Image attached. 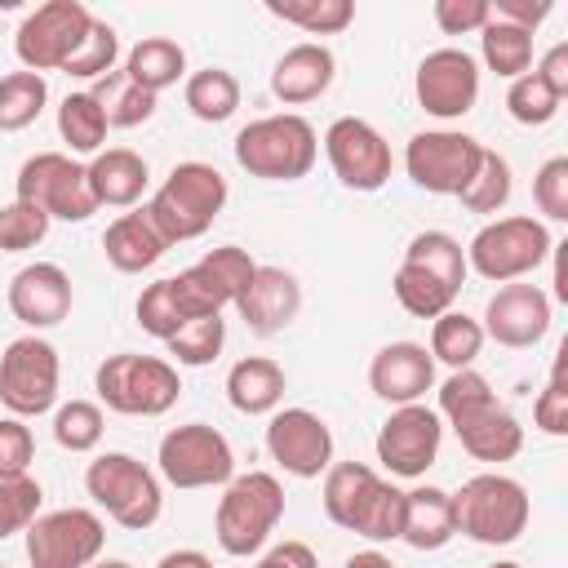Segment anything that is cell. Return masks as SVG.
I'll return each mask as SVG.
<instances>
[{"mask_svg":"<svg viewBox=\"0 0 568 568\" xmlns=\"http://www.w3.org/2000/svg\"><path fill=\"white\" fill-rule=\"evenodd\" d=\"M226 195H231L226 178L213 164L182 160L169 169V178L155 186V195L142 209L164 235V244H186V240H200L217 222V213L226 209Z\"/></svg>","mask_w":568,"mask_h":568,"instance_id":"6da1fadb","label":"cell"},{"mask_svg":"<svg viewBox=\"0 0 568 568\" xmlns=\"http://www.w3.org/2000/svg\"><path fill=\"white\" fill-rule=\"evenodd\" d=\"M231 151H235V164L248 178H262V182H297L320 160V133H315V124L306 115L280 111V115L248 120L235 133Z\"/></svg>","mask_w":568,"mask_h":568,"instance_id":"7a4b0ae2","label":"cell"},{"mask_svg":"<svg viewBox=\"0 0 568 568\" xmlns=\"http://www.w3.org/2000/svg\"><path fill=\"white\" fill-rule=\"evenodd\" d=\"M280 519H284V484L271 470H244V475H231V484H222L213 532L226 555L244 559L266 550Z\"/></svg>","mask_w":568,"mask_h":568,"instance_id":"3957f363","label":"cell"},{"mask_svg":"<svg viewBox=\"0 0 568 568\" xmlns=\"http://www.w3.org/2000/svg\"><path fill=\"white\" fill-rule=\"evenodd\" d=\"M93 390H98V404L106 413H120V417H164L178 404V395H182V377H178V364H169L160 355L120 351V355H106L98 364Z\"/></svg>","mask_w":568,"mask_h":568,"instance_id":"277c9868","label":"cell"},{"mask_svg":"<svg viewBox=\"0 0 568 568\" xmlns=\"http://www.w3.org/2000/svg\"><path fill=\"white\" fill-rule=\"evenodd\" d=\"M84 493L111 524H120L129 532L151 528L164 510L160 475L146 462H138L133 453H98L84 470Z\"/></svg>","mask_w":568,"mask_h":568,"instance_id":"5b68a950","label":"cell"},{"mask_svg":"<svg viewBox=\"0 0 568 568\" xmlns=\"http://www.w3.org/2000/svg\"><path fill=\"white\" fill-rule=\"evenodd\" d=\"M453 515H457V532L479 541V546H510L524 537L528 519H532V501L528 488L501 470H484L470 475L457 493H453Z\"/></svg>","mask_w":568,"mask_h":568,"instance_id":"8992f818","label":"cell"},{"mask_svg":"<svg viewBox=\"0 0 568 568\" xmlns=\"http://www.w3.org/2000/svg\"><path fill=\"white\" fill-rule=\"evenodd\" d=\"M550 253H555V240H550L546 222L528 217V213H510V217L484 222L470 235L466 266L488 284H515V280L532 275L541 262H550Z\"/></svg>","mask_w":568,"mask_h":568,"instance_id":"52a82bcc","label":"cell"},{"mask_svg":"<svg viewBox=\"0 0 568 568\" xmlns=\"http://www.w3.org/2000/svg\"><path fill=\"white\" fill-rule=\"evenodd\" d=\"M13 200L36 204L49 213V222H89L98 213V200L89 191V173L67 151H36L22 160L13 178Z\"/></svg>","mask_w":568,"mask_h":568,"instance_id":"ba28073f","label":"cell"},{"mask_svg":"<svg viewBox=\"0 0 568 568\" xmlns=\"http://www.w3.org/2000/svg\"><path fill=\"white\" fill-rule=\"evenodd\" d=\"M62 364L58 346L40 333H22L0 351V404L9 417H40L58 408Z\"/></svg>","mask_w":568,"mask_h":568,"instance_id":"9c48e42d","label":"cell"},{"mask_svg":"<svg viewBox=\"0 0 568 568\" xmlns=\"http://www.w3.org/2000/svg\"><path fill=\"white\" fill-rule=\"evenodd\" d=\"M155 462H160L164 484L186 488V493L231 484V475H235L231 439L209 422H186V426L164 430V439L155 448Z\"/></svg>","mask_w":568,"mask_h":568,"instance_id":"30bf717a","label":"cell"},{"mask_svg":"<svg viewBox=\"0 0 568 568\" xmlns=\"http://www.w3.org/2000/svg\"><path fill=\"white\" fill-rule=\"evenodd\" d=\"M106 524L89 506H62L36 515L27 528V564L31 568H89L102 559Z\"/></svg>","mask_w":568,"mask_h":568,"instance_id":"8fae6325","label":"cell"},{"mask_svg":"<svg viewBox=\"0 0 568 568\" xmlns=\"http://www.w3.org/2000/svg\"><path fill=\"white\" fill-rule=\"evenodd\" d=\"M484 160V142L462 129H422L404 146V173L430 195H462Z\"/></svg>","mask_w":568,"mask_h":568,"instance_id":"7c38bea8","label":"cell"},{"mask_svg":"<svg viewBox=\"0 0 568 568\" xmlns=\"http://www.w3.org/2000/svg\"><path fill=\"white\" fill-rule=\"evenodd\" d=\"M93 13L80 0H44L36 4L18 31H13V53L22 62V71H62L67 58L80 49L84 31H89Z\"/></svg>","mask_w":568,"mask_h":568,"instance_id":"4fadbf2b","label":"cell"},{"mask_svg":"<svg viewBox=\"0 0 568 568\" xmlns=\"http://www.w3.org/2000/svg\"><path fill=\"white\" fill-rule=\"evenodd\" d=\"M324 155H328V169L333 178L346 186V191H359V195H373L390 182V142L382 138L377 124L359 120V115H337L328 129H324Z\"/></svg>","mask_w":568,"mask_h":568,"instance_id":"5bb4252c","label":"cell"},{"mask_svg":"<svg viewBox=\"0 0 568 568\" xmlns=\"http://www.w3.org/2000/svg\"><path fill=\"white\" fill-rule=\"evenodd\" d=\"M413 93H417V106L426 115H435V120H462L479 102V62L466 49H457V44L430 49L417 62Z\"/></svg>","mask_w":568,"mask_h":568,"instance_id":"9a60e30c","label":"cell"},{"mask_svg":"<svg viewBox=\"0 0 568 568\" xmlns=\"http://www.w3.org/2000/svg\"><path fill=\"white\" fill-rule=\"evenodd\" d=\"M439 444H444V422L435 408L426 404H404V408H390V417L382 422L377 430V462L399 475V479H422L435 457H439Z\"/></svg>","mask_w":568,"mask_h":568,"instance_id":"2e32d148","label":"cell"},{"mask_svg":"<svg viewBox=\"0 0 568 568\" xmlns=\"http://www.w3.org/2000/svg\"><path fill=\"white\" fill-rule=\"evenodd\" d=\"M266 453L293 479H320L333 466V430L311 408H275L266 422Z\"/></svg>","mask_w":568,"mask_h":568,"instance_id":"e0dca14e","label":"cell"},{"mask_svg":"<svg viewBox=\"0 0 568 568\" xmlns=\"http://www.w3.org/2000/svg\"><path fill=\"white\" fill-rule=\"evenodd\" d=\"M479 328H484V337H493L506 351L537 346L550 333V293L541 284H524V280L501 284L488 297Z\"/></svg>","mask_w":568,"mask_h":568,"instance_id":"ac0fdd59","label":"cell"},{"mask_svg":"<svg viewBox=\"0 0 568 568\" xmlns=\"http://www.w3.org/2000/svg\"><path fill=\"white\" fill-rule=\"evenodd\" d=\"M9 311L18 324H27L31 333H44V328H58L67 315H71V275L58 266V262H31L22 266L13 280H9V293H4Z\"/></svg>","mask_w":568,"mask_h":568,"instance_id":"d6986e66","label":"cell"},{"mask_svg":"<svg viewBox=\"0 0 568 568\" xmlns=\"http://www.w3.org/2000/svg\"><path fill=\"white\" fill-rule=\"evenodd\" d=\"M368 390L390 404H422L426 390H435V359L422 342H386L368 364Z\"/></svg>","mask_w":568,"mask_h":568,"instance_id":"ffe728a7","label":"cell"},{"mask_svg":"<svg viewBox=\"0 0 568 568\" xmlns=\"http://www.w3.org/2000/svg\"><path fill=\"white\" fill-rule=\"evenodd\" d=\"M235 311L248 324V333H257V337L284 333L297 320V311H302V284L284 266H257L248 288L240 293Z\"/></svg>","mask_w":568,"mask_h":568,"instance_id":"44dd1931","label":"cell"},{"mask_svg":"<svg viewBox=\"0 0 568 568\" xmlns=\"http://www.w3.org/2000/svg\"><path fill=\"white\" fill-rule=\"evenodd\" d=\"M333 75H337L333 49L320 44V40H302V44L280 53V62L271 71V93L284 106H306V102H315L333 89Z\"/></svg>","mask_w":568,"mask_h":568,"instance_id":"7402d4cb","label":"cell"},{"mask_svg":"<svg viewBox=\"0 0 568 568\" xmlns=\"http://www.w3.org/2000/svg\"><path fill=\"white\" fill-rule=\"evenodd\" d=\"M84 173H89V191H93L98 209H102V204H106V209H133V204L142 200L146 182H151L146 160H142L138 151H129V146H106V151H98V155L84 164Z\"/></svg>","mask_w":568,"mask_h":568,"instance_id":"603a6c76","label":"cell"},{"mask_svg":"<svg viewBox=\"0 0 568 568\" xmlns=\"http://www.w3.org/2000/svg\"><path fill=\"white\" fill-rule=\"evenodd\" d=\"M102 253L120 275H142L169 253V244L155 231V222L146 217V209H129L102 231Z\"/></svg>","mask_w":568,"mask_h":568,"instance_id":"cb8c5ba5","label":"cell"},{"mask_svg":"<svg viewBox=\"0 0 568 568\" xmlns=\"http://www.w3.org/2000/svg\"><path fill=\"white\" fill-rule=\"evenodd\" d=\"M284 390H288V377L266 355H244L226 368V399L244 417H271L284 404Z\"/></svg>","mask_w":568,"mask_h":568,"instance_id":"d4e9b609","label":"cell"},{"mask_svg":"<svg viewBox=\"0 0 568 568\" xmlns=\"http://www.w3.org/2000/svg\"><path fill=\"white\" fill-rule=\"evenodd\" d=\"M457 537V515H453V493L422 484L404 493V532L399 541L413 550H444Z\"/></svg>","mask_w":568,"mask_h":568,"instance_id":"484cf974","label":"cell"},{"mask_svg":"<svg viewBox=\"0 0 568 568\" xmlns=\"http://www.w3.org/2000/svg\"><path fill=\"white\" fill-rule=\"evenodd\" d=\"M457 444H462V453H470L475 462H510V457H519V448H524V426H519V417L497 399V404H488L484 413H475L470 422L457 426Z\"/></svg>","mask_w":568,"mask_h":568,"instance_id":"4316f807","label":"cell"},{"mask_svg":"<svg viewBox=\"0 0 568 568\" xmlns=\"http://www.w3.org/2000/svg\"><path fill=\"white\" fill-rule=\"evenodd\" d=\"M133 84H142L146 93H164L173 89L182 75H186V49L169 36H142L129 53H124V67H120Z\"/></svg>","mask_w":568,"mask_h":568,"instance_id":"83f0119b","label":"cell"},{"mask_svg":"<svg viewBox=\"0 0 568 568\" xmlns=\"http://www.w3.org/2000/svg\"><path fill=\"white\" fill-rule=\"evenodd\" d=\"M484 328H479V320L475 315H466V311H444V315H435L430 320V359L435 364H444L448 373H457V368H475V359H479V351H484Z\"/></svg>","mask_w":568,"mask_h":568,"instance_id":"f1b7e54d","label":"cell"},{"mask_svg":"<svg viewBox=\"0 0 568 568\" xmlns=\"http://www.w3.org/2000/svg\"><path fill=\"white\" fill-rule=\"evenodd\" d=\"M182 102L195 120L204 124H226L235 111H240V80L226 71V67H204V71H191L186 84H182Z\"/></svg>","mask_w":568,"mask_h":568,"instance_id":"f546056e","label":"cell"},{"mask_svg":"<svg viewBox=\"0 0 568 568\" xmlns=\"http://www.w3.org/2000/svg\"><path fill=\"white\" fill-rule=\"evenodd\" d=\"M93 102L106 115V129H138L155 115V93H146L142 84H133L124 71H106L102 80H93Z\"/></svg>","mask_w":568,"mask_h":568,"instance_id":"4dcf8cb0","label":"cell"},{"mask_svg":"<svg viewBox=\"0 0 568 568\" xmlns=\"http://www.w3.org/2000/svg\"><path fill=\"white\" fill-rule=\"evenodd\" d=\"M58 138L67 142V155H89L93 160L98 151H106V115H102V106L93 102L89 89L67 93L58 102Z\"/></svg>","mask_w":568,"mask_h":568,"instance_id":"1f68e13d","label":"cell"},{"mask_svg":"<svg viewBox=\"0 0 568 568\" xmlns=\"http://www.w3.org/2000/svg\"><path fill=\"white\" fill-rule=\"evenodd\" d=\"M377 479L382 475L373 466H364V462H333L324 470V515L337 528L351 532V524H355V515H359V506H364V497L373 493Z\"/></svg>","mask_w":568,"mask_h":568,"instance_id":"d6a6232c","label":"cell"},{"mask_svg":"<svg viewBox=\"0 0 568 568\" xmlns=\"http://www.w3.org/2000/svg\"><path fill=\"white\" fill-rule=\"evenodd\" d=\"M390 293H395V302H399L408 315H417V320H435V315L453 311V302H457V288H453V284H444L439 275H430V271H422L417 262H404V257H399V266H395Z\"/></svg>","mask_w":568,"mask_h":568,"instance_id":"836d02e7","label":"cell"},{"mask_svg":"<svg viewBox=\"0 0 568 568\" xmlns=\"http://www.w3.org/2000/svg\"><path fill=\"white\" fill-rule=\"evenodd\" d=\"M479 58L501 80H519L524 71H532V31L510 27L501 18H488L479 31Z\"/></svg>","mask_w":568,"mask_h":568,"instance_id":"e575fe53","label":"cell"},{"mask_svg":"<svg viewBox=\"0 0 568 568\" xmlns=\"http://www.w3.org/2000/svg\"><path fill=\"white\" fill-rule=\"evenodd\" d=\"M404 262H417L422 271L439 275V280L453 284L457 293H462V284H466V275H470L466 248H462V240L448 235V231H417V235L404 244Z\"/></svg>","mask_w":568,"mask_h":568,"instance_id":"d590c367","label":"cell"},{"mask_svg":"<svg viewBox=\"0 0 568 568\" xmlns=\"http://www.w3.org/2000/svg\"><path fill=\"white\" fill-rule=\"evenodd\" d=\"M435 399H439V408H435L439 422H448L457 430L462 422H470L475 413H484L488 404H497V390L488 386V377L479 368H457V373H448L435 386Z\"/></svg>","mask_w":568,"mask_h":568,"instance_id":"8d00e7d4","label":"cell"},{"mask_svg":"<svg viewBox=\"0 0 568 568\" xmlns=\"http://www.w3.org/2000/svg\"><path fill=\"white\" fill-rule=\"evenodd\" d=\"M266 13L306 36H337L355 22L351 0H266Z\"/></svg>","mask_w":568,"mask_h":568,"instance_id":"74e56055","label":"cell"},{"mask_svg":"<svg viewBox=\"0 0 568 568\" xmlns=\"http://www.w3.org/2000/svg\"><path fill=\"white\" fill-rule=\"evenodd\" d=\"M49 102V84L36 71H9L0 75V133H22L40 120Z\"/></svg>","mask_w":568,"mask_h":568,"instance_id":"f35d334b","label":"cell"},{"mask_svg":"<svg viewBox=\"0 0 568 568\" xmlns=\"http://www.w3.org/2000/svg\"><path fill=\"white\" fill-rule=\"evenodd\" d=\"M351 532L364 537V541H373V546H377V541H399V532H404V488L377 479L373 493L364 497V506H359Z\"/></svg>","mask_w":568,"mask_h":568,"instance_id":"ab89813d","label":"cell"},{"mask_svg":"<svg viewBox=\"0 0 568 568\" xmlns=\"http://www.w3.org/2000/svg\"><path fill=\"white\" fill-rule=\"evenodd\" d=\"M164 346H169L173 364H182V368H204V364H213V359L222 355V346H226V320H222V315L186 320Z\"/></svg>","mask_w":568,"mask_h":568,"instance_id":"60d3db41","label":"cell"},{"mask_svg":"<svg viewBox=\"0 0 568 568\" xmlns=\"http://www.w3.org/2000/svg\"><path fill=\"white\" fill-rule=\"evenodd\" d=\"M106 430V413L93 399H67L53 408V439L67 453H93L102 444Z\"/></svg>","mask_w":568,"mask_h":568,"instance_id":"b9f144b4","label":"cell"},{"mask_svg":"<svg viewBox=\"0 0 568 568\" xmlns=\"http://www.w3.org/2000/svg\"><path fill=\"white\" fill-rule=\"evenodd\" d=\"M510 191H515L510 160L484 146V160H479L475 178L462 186V195H457V200H462V209H470V213H497V209H506Z\"/></svg>","mask_w":568,"mask_h":568,"instance_id":"7bdbcfd3","label":"cell"},{"mask_svg":"<svg viewBox=\"0 0 568 568\" xmlns=\"http://www.w3.org/2000/svg\"><path fill=\"white\" fill-rule=\"evenodd\" d=\"M115 58H120V36H115V27L111 22H102V18H93L89 22V31H84V40H80V49L67 58V75H80V80H102L106 71H115Z\"/></svg>","mask_w":568,"mask_h":568,"instance_id":"ee69618b","label":"cell"},{"mask_svg":"<svg viewBox=\"0 0 568 568\" xmlns=\"http://www.w3.org/2000/svg\"><path fill=\"white\" fill-rule=\"evenodd\" d=\"M133 315H138V328L151 333V337H160V342H169V337L186 324V311L178 306L173 280H155V284H146V288L138 293V302H133Z\"/></svg>","mask_w":568,"mask_h":568,"instance_id":"f6af8a7d","label":"cell"},{"mask_svg":"<svg viewBox=\"0 0 568 568\" xmlns=\"http://www.w3.org/2000/svg\"><path fill=\"white\" fill-rule=\"evenodd\" d=\"M44 488L31 475H0V541L13 532H27L40 515Z\"/></svg>","mask_w":568,"mask_h":568,"instance_id":"bcb514c9","label":"cell"},{"mask_svg":"<svg viewBox=\"0 0 568 568\" xmlns=\"http://www.w3.org/2000/svg\"><path fill=\"white\" fill-rule=\"evenodd\" d=\"M506 111H510L515 124L541 129V124H550V120L559 115V98H555L532 71H524V75L510 80V89H506Z\"/></svg>","mask_w":568,"mask_h":568,"instance_id":"7dc6e473","label":"cell"},{"mask_svg":"<svg viewBox=\"0 0 568 568\" xmlns=\"http://www.w3.org/2000/svg\"><path fill=\"white\" fill-rule=\"evenodd\" d=\"M49 235V213L27 200L0 204V253H27Z\"/></svg>","mask_w":568,"mask_h":568,"instance_id":"c3c4849f","label":"cell"},{"mask_svg":"<svg viewBox=\"0 0 568 568\" xmlns=\"http://www.w3.org/2000/svg\"><path fill=\"white\" fill-rule=\"evenodd\" d=\"M564 355H568V351L555 355L550 377H546V386H541V395H537V404H532V426H537L541 435H550V439H564V435H568V382H564Z\"/></svg>","mask_w":568,"mask_h":568,"instance_id":"681fc988","label":"cell"},{"mask_svg":"<svg viewBox=\"0 0 568 568\" xmlns=\"http://www.w3.org/2000/svg\"><path fill=\"white\" fill-rule=\"evenodd\" d=\"M532 204L546 222H568V155H550L532 173Z\"/></svg>","mask_w":568,"mask_h":568,"instance_id":"f907efd6","label":"cell"},{"mask_svg":"<svg viewBox=\"0 0 568 568\" xmlns=\"http://www.w3.org/2000/svg\"><path fill=\"white\" fill-rule=\"evenodd\" d=\"M200 266L217 280V288L231 297V306L240 302V293L248 288V280H253V271H257V262L240 248V244H222V248H209L204 257H200Z\"/></svg>","mask_w":568,"mask_h":568,"instance_id":"816d5d0a","label":"cell"},{"mask_svg":"<svg viewBox=\"0 0 568 568\" xmlns=\"http://www.w3.org/2000/svg\"><path fill=\"white\" fill-rule=\"evenodd\" d=\"M36 435L22 417H0V475H31Z\"/></svg>","mask_w":568,"mask_h":568,"instance_id":"f5cc1de1","label":"cell"},{"mask_svg":"<svg viewBox=\"0 0 568 568\" xmlns=\"http://www.w3.org/2000/svg\"><path fill=\"white\" fill-rule=\"evenodd\" d=\"M493 18L488 0H435V27L444 36H466V31H484V22Z\"/></svg>","mask_w":568,"mask_h":568,"instance_id":"db71d44e","label":"cell"},{"mask_svg":"<svg viewBox=\"0 0 568 568\" xmlns=\"http://www.w3.org/2000/svg\"><path fill=\"white\" fill-rule=\"evenodd\" d=\"M550 0H497L493 4V18L510 22V27H524V31H537L546 18H550Z\"/></svg>","mask_w":568,"mask_h":568,"instance_id":"11a10c76","label":"cell"},{"mask_svg":"<svg viewBox=\"0 0 568 568\" xmlns=\"http://www.w3.org/2000/svg\"><path fill=\"white\" fill-rule=\"evenodd\" d=\"M532 75H537V80H541V84L564 102V98H568V44H564V40H559V44H550V49L541 53V62L532 67Z\"/></svg>","mask_w":568,"mask_h":568,"instance_id":"9f6ffc18","label":"cell"},{"mask_svg":"<svg viewBox=\"0 0 568 568\" xmlns=\"http://www.w3.org/2000/svg\"><path fill=\"white\" fill-rule=\"evenodd\" d=\"M253 568H320V559L306 541H280V546L262 550V559Z\"/></svg>","mask_w":568,"mask_h":568,"instance_id":"6f0895ef","label":"cell"},{"mask_svg":"<svg viewBox=\"0 0 568 568\" xmlns=\"http://www.w3.org/2000/svg\"><path fill=\"white\" fill-rule=\"evenodd\" d=\"M155 568H213V559L204 555V550H169V555H160V564Z\"/></svg>","mask_w":568,"mask_h":568,"instance_id":"680465c9","label":"cell"},{"mask_svg":"<svg viewBox=\"0 0 568 568\" xmlns=\"http://www.w3.org/2000/svg\"><path fill=\"white\" fill-rule=\"evenodd\" d=\"M342 568H395V559L368 546V550H355V555H351V559H346Z\"/></svg>","mask_w":568,"mask_h":568,"instance_id":"91938a15","label":"cell"},{"mask_svg":"<svg viewBox=\"0 0 568 568\" xmlns=\"http://www.w3.org/2000/svg\"><path fill=\"white\" fill-rule=\"evenodd\" d=\"M89 568H133V564H124V559H98V564H89Z\"/></svg>","mask_w":568,"mask_h":568,"instance_id":"94428289","label":"cell"},{"mask_svg":"<svg viewBox=\"0 0 568 568\" xmlns=\"http://www.w3.org/2000/svg\"><path fill=\"white\" fill-rule=\"evenodd\" d=\"M488 568H524V564H515V559H497V564H488Z\"/></svg>","mask_w":568,"mask_h":568,"instance_id":"6125c7cd","label":"cell"},{"mask_svg":"<svg viewBox=\"0 0 568 568\" xmlns=\"http://www.w3.org/2000/svg\"><path fill=\"white\" fill-rule=\"evenodd\" d=\"M0 568H4V564H0Z\"/></svg>","mask_w":568,"mask_h":568,"instance_id":"be15d7a7","label":"cell"}]
</instances>
